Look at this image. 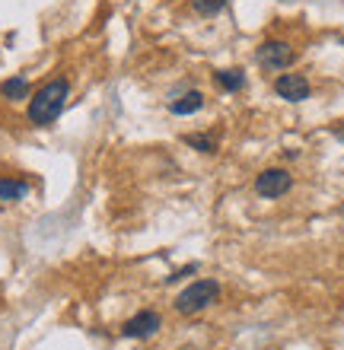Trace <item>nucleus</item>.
Returning a JSON list of instances; mask_svg holds the SVG:
<instances>
[{
	"label": "nucleus",
	"instance_id": "15",
	"mask_svg": "<svg viewBox=\"0 0 344 350\" xmlns=\"http://www.w3.org/2000/svg\"><path fill=\"white\" fill-rule=\"evenodd\" d=\"M341 45H344V38H341Z\"/></svg>",
	"mask_w": 344,
	"mask_h": 350
},
{
	"label": "nucleus",
	"instance_id": "11",
	"mask_svg": "<svg viewBox=\"0 0 344 350\" xmlns=\"http://www.w3.org/2000/svg\"><path fill=\"white\" fill-rule=\"evenodd\" d=\"M185 147L198 150V153H204V157H214L220 144H217L214 134H185Z\"/></svg>",
	"mask_w": 344,
	"mask_h": 350
},
{
	"label": "nucleus",
	"instance_id": "8",
	"mask_svg": "<svg viewBox=\"0 0 344 350\" xmlns=\"http://www.w3.org/2000/svg\"><path fill=\"white\" fill-rule=\"evenodd\" d=\"M32 96V86H29V77L16 74V77H7L3 83H0V99L7 102H23Z\"/></svg>",
	"mask_w": 344,
	"mask_h": 350
},
{
	"label": "nucleus",
	"instance_id": "9",
	"mask_svg": "<svg viewBox=\"0 0 344 350\" xmlns=\"http://www.w3.org/2000/svg\"><path fill=\"white\" fill-rule=\"evenodd\" d=\"M29 194V182L26 178H13V175H0V201L16 204Z\"/></svg>",
	"mask_w": 344,
	"mask_h": 350
},
{
	"label": "nucleus",
	"instance_id": "12",
	"mask_svg": "<svg viewBox=\"0 0 344 350\" xmlns=\"http://www.w3.org/2000/svg\"><path fill=\"white\" fill-rule=\"evenodd\" d=\"M226 3H230V0H191L195 13H201V16H217V13H224Z\"/></svg>",
	"mask_w": 344,
	"mask_h": 350
},
{
	"label": "nucleus",
	"instance_id": "3",
	"mask_svg": "<svg viewBox=\"0 0 344 350\" xmlns=\"http://www.w3.org/2000/svg\"><path fill=\"white\" fill-rule=\"evenodd\" d=\"M255 61H259L261 70H287L297 61V48L284 38H268L255 48Z\"/></svg>",
	"mask_w": 344,
	"mask_h": 350
},
{
	"label": "nucleus",
	"instance_id": "7",
	"mask_svg": "<svg viewBox=\"0 0 344 350\" xmlns=\"http://www.w3.org/2000/svg\"><path fill=\"white\" fill-rule=\"evenodd\" d=\"M204 92L201 90H188V92H182L178 99H172L169 102V111L172 115H178V118H188V115H195V111H201L204 109Z\"/></svg>",
	"mask_w": 344,
	"mask_h": 350
},
{
	"label": "nucleus",
	"instance_id": "14",
	"mask_svg": "<svg viewBox=\"0 0 344 350\" xmlns=\"http://www.w3.org/2000/svg\"><path fill=\"white\" fill-rule=\"evenodd\" d=\"M341 217H344V207H341Z\"/></svg>",
	"mask_w": 344,
	"mask_h": 350
},
{
	"label": "nucleus",
	"instance_id": "13",
	"mask_svg": "<svg viewBox=\"0 0 344 350\" xmlns=\"http://www.w3.org/2000/svg\"><path fill=\"white\" fill-rule=\"evenodd\" d=\"M198 265H185V267H178V271H172V274L166 277V284H178V280H185L188 274H195Z\"/></svg>",
	"mask_w": 344,
	"mask_h": 350
},
{
	"label": "nucleus",
	"instance_id": "2",
	"mask_svg": "<svg viewBox=\"0 0 344 350\" xmlns=\"http://www.w3.org/2000/svg\"><path fill=\"white\" fill-rule=\"evenodd\" d=\"M220 280H214V277H201V280H195V284H188L182 293L176 296V303H172V309H176L178 315H198L204 312V309H211L214 303H220Z\"/></svg>",
	"mask_w": 344,
	"mask_h": 350
},
{
	"label": "nucleus",
	"instance_id": "1",
	"mask_svg": "<svg viewBox=\"0 0 344 350\" xmlns=\"http://www.w3.org/2000/svg\"><path fill=\"white\" fill-rule=\"evenodd\" d=\"M67 99H70V80H67V77H55V80L42 83L29 96V105H26L29 124H36V128L55 124V121L61 118V111H64Z\"/></svg>",
	"mask_w": 344,
	"mask_h": 350
},
{
	"label": "nucleus",
	"instance_id": "5",
	"mask_svg": "<svg viewBox=\"0 0 344 350\" xmlns=\"http://www.w3.org/2000/svg\"><path fill=\"white\" fill-rule=\"evenodd\" d=\"M163 328V319H159V312H153V309H144V312L131 315L128 322L121 325V334L124 338H131V341H147V338H153V334Z\"/></svg>",
	"mask_w": 344,
	"mask_h": 350
},
{
	"label": "nucleus",
	"instance_id": "6",
	"mask_svg": "<svg viewBox=\"0 0 344 350\" xmlns=\"http://www.w3.org/2000/svg\"><path fill=\"white\" fill-rule=\"evenodd\" d=\"M274 92L284 102H306L313 96V83L306 74H278L274 77Z\"/></svg>",
	"mask_w": 344,
	"mask_h": 350
},
{
	"label": "nucleus",
	"instance_id": "10",
	"mask_svg": "<svg viewBox=\"0 0 344 350\" xmlns=\"http://www.w3.org/2000/svg\"><path fill=\"white\" fill-rule=\"evenodd\" d=\"M214 86L224 92H239L246 86V70L239 67H226V70H217L214 74Z\"/></svg>",
	"mask_w": 344,
	"mask_h": 350
},
{
	"label": "nucleus",
	"instance_id": "4",
	"mask_svg": "<svg viewBox=\"0 0 344 350\" xmlns=\"http://www.w3.org/2000/svg\"><path fill=\"white\" fill-rule=\"evenodd\" d=\"M290 188H293V175L280 166L261 169V172L255 175V194L265 198V201H278V198H284Z\"/></svg>",
	"mask_w": 344,
	"mask_h": 350
}]
</instances>
